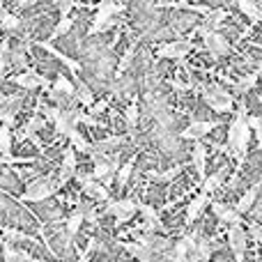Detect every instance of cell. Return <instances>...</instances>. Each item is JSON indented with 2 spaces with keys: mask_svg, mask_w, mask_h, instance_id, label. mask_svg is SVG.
Returning a JSON list of instances; mask_svg holds the SVG:
<instances>
[{
  "mask_svg": "<svg viewBox=\"0 0 262 262\" xmlns=\"http://www.w3.org/2000/svg\"><path fill=\"white\" fill-rule=\"evenodd\" d=\"M228 140H230L232 152L246 154L249 143H251V127H249V118H246L244 111H239V113H237V118L232 120L230 131H228Z\"/></svg>",
  "mask_w": 262,
  "mask_h": 262,
  "instance_id": "6da1fadb",
  "label": "cell"
},
{
  "mask_svg": "<svg viewBox=\"0 0 262 262\" xmlns=\"http://www.w3.org/2000/svg\"><path fill=\"white\" fill-rule=\"evenodd\" d=\"M58 180H53V177H37L35 182H30V186L26 189V193H23V200H28V203H41V200L51 198V195L58 191Z\"/></svg>",
  "mask_w": 262,
  "mask_h": 262,
  "instance_id": "7a4b0ae2",
  "label": "cell"
},
{
  "mask_svg": "<svg viewBox=\"0 0 262 262\" xmlns=\"http://www.w3.org/2000/svg\"><path fill=\"white\" fill-rule=\"evenodd\" d=\"M203 97L216 113H228V111H232V97L228 95L221 85H216V83H214V85H203Z\"/></svg>",
  "mask_w": 262,
  "mask_h": 262,
  "instance_id": "3957f363",
  "label": "cell"
},
{
  "mask_svg": "<svg viewBox=\"0 0 262 262\" xmlns=\"http://www.w3.org/2000/svg\"><path fill=\"white\" fill-rule=\"evenodd\" d=\"M138 212V203H134L131 198H122V200H113V203L106 205L104 214H108V216H115L120 223L129 221L134 214Z\"/></svg>",
  "mask_w": 262,
  "mask_h": 262,
  "instance_id": "277c9868",
  "label": "cell"
},
{
  "mask_svg": "<svg viewBox=\"0 0 262 262\" xmlns=\"http://www.w3.org/2000/svg\"><path fill=\"white\" fill-rule=\"evenodd\" d=\"M228 242H230V249L235 253V262H242L244 260V253H246V246H249V239H246V232L239 223L230 226L228 230Z\"/></svg>",
  "mask_w": 262,
  "mask_h": 262,
  "instance_id": "5b68a950",
  "label": "cell"
},
{
  "mask_svg": "<svg viewBox=\"0 0 262 262\" xmlns=\"http://www.w3.org/2000/svg\"><path fill=\"white\" fill-rule=\"evenodd\" d=\"M120 5H115V3H111V0H106L104 5L99 7V12H97V16H95V21H92V28H90V35H97V32H101L104 28H108V23H111V16L113 14H118L120 12Z\"/></svg>",
  "mask_w": 262,
  "mask_h": 262,
  "instance_id": "8992f818",
  "label": "cell"
},
{
  "mask_svg": "<svg viewBox=\"0 0 262 262\" xmlns=\"http://www.w3.org/2000/svg\"><path fill=\"white\" fill-rule=\"evenodd\" d=\"M78 182L83 184V191H85L90 198L95 200H108V186H104L101 182H97L92 175H83V172H78Z\"/></svg>",
  "mask_w": 262,
  "mask_h": 262,
  "instance_id": "52a82bcc",
  "label": "cell"
},
{
  "mask_svg": "<svg viewBox=\"0 0 262 262\" xmlns=\"http://www.w3.org/2000/svg\"><path fill=\"white\" fill-rule=\"evenodd\" d=\"M205 46H207V51L214 58H221V55L230 53V41H228L221 32H212V35L205 37Z\"/></svg>",
  "mask_w": 262,
  "mask_h": 262,
  "instance_id": "ba28073f",
  "label": "cell"
},
{
  "mask_svg": "<svg viewBox=\"0 0 262 262\" xmlns=\"http://www.w3.org/2000/svg\"><path fill=\"white\" fill-rule=\"evenodd\" d=\"M127 253H131L134 258H138L140 262H161L159 258V253H154L152 249H147V246L138 244V242H124V244H120Z\"/></svg>",
  "mask_w": 262,
  "mask_h": 262,
  "instance_id": "9c48e42d",
  "label": "cell"
},
{
  "mask_svg": "<svg viewBox=\"0 0 262 262\" xmlns=\"http://www.w3.org/2000/svg\"><path fill=\"white\" fill-rule=\"evenodd\" d=\"M14 83L21 88H26V90H35V88H49V81L46 78H41L39 74L35 72H23L18 74L16 78H14Z\"/></svg>",
  "mask_w": 262,
  "mask_h": 262,
  "instance_id": "30bf717a",
  "label": "cell"
},
{
  "mask_svg": "<svg viewBox=\"0 0 262 262\" xmlns=\"http://www.w3.org/2000/svg\"><path fill=\"white\" fill-rule=\"evenodd\" d=\"M138 244L152 249L154 253H166V251L172 249L170 242H168L166 237H159V235H138Z\"/></svg>",
  "mask_w": 262,
  "mask_h": 262,
  "instance_id": "8fae6325",
  "label": "cell"
},
{
  "mask_svg": "<svg viewBox=\"0 0 262 262\" xmlns=\"http://www.w3.org/2000/svg\"><path fill=\"white\" fill-rule=\"evenodd\" d=\"M138 212L145 216V232L163 230V223H161V219H159V214L154 207H149V205H138Z\"/></svg>",
  "mask_w": 262,
  "mask_h": 262,
  "instance_id": "7c38bea8",
  "label": "cell"
},
{
  "mask_svg": "<svg viewBox=\"0 0 262 262\" xmlns=\"http://www.w3.org/2000/svg\"><path fill=\"white\" fill-rule=\"evenodd\" d=\"M191 51L189 41H172V44H163L159 49V58H184Z\"/></svg>",
  "mask_w": 262,
  "mask_h": 262,
  "instance_id": "4fadbf2b",
  "label": "cell"
},
{
  "mask_svg": "<svg viewBox=\"0 0 262 262\" xmlns=\"http://www.w3.org/2000/svg\"><path fill=\"white\" fill-rule=\"evenodd\" d=\"M212 212H214V216H219L223 223H230V226H235V223L242 221V216H239V212H237V207L232 209L230 205L214 203V205H212Z\"/></svg>",
  "mask_w": 262,
  "mask_h": 262,
  "instance_id": "5bb4252c",
  "label": "cell"
},
{
  "mask_svg": "<svg viewBox=\"0 0 262 262\" xmlns=\"http://www.w3.org/2000/svg\"><path fill=\"white\" fill-rule=\"evenodd\" d=\"M207 203H209L207 193H200V195H195V198L191 200L189 207H186V226H193V221L203 214V209L207 207Z\"/></svg>",
  "mask_w": 262,
  "mask_h": 262,
  "instance_id": "9a60e30c",
  "label": "cell"
},
{
  "mask_svg": "<svg viewBox=\"0 0 262 262\" xmlns=\"http://www.w3.org/2000/svg\"><path fill=\"white\" fill-rule=\"evenodd\" d=\"M212 129H214V122H193V124H189V127L182 131V138L200 140L203 136H207Z\"/></svg>",
  "mask_w": 262,
  "mask_h": 262,
  "instance_id": "2e32d148",
  "label": "cell"
},
{
  "mask_svg": "<svg viewBox=\"0 0 262 262\" xmlns=\"http://www.w3.org/2000/svg\"><path fill=\"white\" fill-rule=\"evenodd\" d=\"M124 143V138L122 136H111V138H104V140H99L97 145H92V149H90V154H108L111 149H115V147H120V145Z\"/></svg>",
  "mask_w": 262,
  "mask_h": 262,
  "instance_id": "e0dca14e",
  "label": "cell"
},
{
  "mask_svg": "<svg viewBox=\"0 0 262 262\" xmlns=\"http://www.w3.org/2000/svg\"><path fill=\"white\" fill-rule=\"evenodd\" d=\"M205 163H207V152H205V145L195 140V147H193V166L195 172L200 177H205Z\"/></svg>",
  "mask_w": 262,
  "mask_h": 262,
  "instance_id": "ac0fdd59",
  "label": "cell"
},
{
  "mask_svg": "<svg viewBox=\"0 0 262 262\" xmlns=\"http://www.w3.org/2000/svg\"><path fill=\"white\" fill-rule=\"evenodd\" d=\"M262 184V182H260ZM260 184L258 186H253L251 191H246L244 195H242V200L237 203V212L239 214H244V212H249L251 207H253V203H255V198H258V191H260Z\"/></svg>",
  "mask_w": 262,
  "mask_h": 262,
  "instance_id": "d6986e66",
  "label": "cell"
},
{
  "mask_svg": "<svg viewBox=\"0 0 262 262\" xmlns=\"http://www.w3.org/2000/svg\"><path fill=\"white\" fill-rule=\"evenodd\" d=\"M3 255H5V262H30V255L23 253V251H16L5 242L3 244Z\"/></svg>",
  "mask_w": 262,
  "mask_h": 262,
  "instance_id": "ffe728a7",
  "label": "cell"
},
{
  "mask_svg": "<svg viewBox=\"0 0 262 262\" xmlns=\"http://www.w3.org/2000/svg\"><path fill=\"white\" fill-rule=\"evenodd\" d=\"M239 9L251 18V21H262V14H260V7L253 3V0H237Z\"/></svg>",
  "mask_w": 262,
  "mask_h": 262,
  "instance_id": "44dd1931",
  "label": "cell"
},
{
  "mask_svg": "<svg viewBox=\"0 0 262 262\" xmlns=\"http://www.w3.org/2000/svg\"><path fill=\"white\" fill-rule=\"evenodd\" d=\"M69 140H72V147L76 149V152H88V154H90L92 145L88 143V140H85V136H83L81 131H76V129H74L72 134H69Z\"/></svg>",
  "mask_w": 262,
  "mask_h": 262,
  "instance_id": "7402d4cb",
  "label": "cell"
},
{
  "mask_svg": "<svg viewBox=\"0 0 262 262\" xmlns=\"http://www.w3.org/2000/svg\"><path fill=\"white\" fill-rule=\"evenodd\" d=\"M0 154H3V157L12 154V131H9L7 124L0 127Z\"/></svg>",
  "mask_w": 262,
  "mask_h": 262,
  "instance_id": "603a6c76",
  "label": "cell"
},
{
  "mask_svg": "<svg viewBox=\"0 0 262 262\" xmlns=\"http://www.w3.org/2000/svg\"><path fill=\"white\" fill-rule=\"evenodd\" d=\"M223 175H226V168H221V170H219V172H214V175H209L207 180H205V184H203V193H212V191H216L219 186H221Z\"/></svg>",
  "mask_w": 262,
  "mask_h": 262,
  "instance_id": "cb8c5ba5",
  "label": "cell"
},
{
  "mask_svg": "<svg viewBox=\"0 0 262 262\" xmlns=\"http://www.w3.org/2000/svg\"><path fill=\"white\" fill-rule=\"evenodd\" d=\"M83 219H85V214H83L81 209H78V212H74L72 216H67V232H69V235H76V232L81 230Z\"/></svg>",
  "mask_w": 262,
  "mask_h": 262,
  "instance_id": "d4e9b609",
  "label": "cell"
},
{
  "mask_svg": "<svg viewBox=\"0 0 262 262\" xmlns=\"http://www.w3.org/2000/svg\"><path fill=\"white\" fill-rule=\"evenodd\" d=\"M0 23H3V28L7 32H16L18 26H21V21H18L14 14H9V12H0Z\"/></svg>",
  "mask_w": 262,
  "mask_h": 262,
  "instance_id": "484cf974",
  "label": "cell"
},
{
  "mask_svg": "<svg viewBox=\"0 0 262 262\" xmlns=\"http://www.w3.org/2000/svg\"><path fill=\"white\" fill-rule=\"evenodd\" d=\"M134 161H136V159H129V161L124 163V166H120V168H118V182H120L122 186L131 180V172H134Z\"/></svg>",
  "mask_w": 262,
  "mask_h": 262,
  "instance_id": "4316f807",
  "label": "cell"
},
{
  "mask_svg": "<svg viewBox=\"0 0 262 262\" xmlns=\"http://www.w3.org/2000/svg\"><path fill=\"white\" fill-rule=\"evenodd\" d=\"M74 97H76V101H81V104H85V106H90V104H92V92H90V90H88V88H85V85H83V83H81V81H78V88H76V95H74Z\"/></svg>",
  "mask_w": 262,
  "mask_h": 262,
  "instance_id": "83f0119b",
  "label": "cell"
},
{
  "mask_svg": "<svg viewBox=\"0 0 262 262\" xmlns=\"http://www.w3.org/2000/svg\"><path fill=\"white\" fill-rule=\"evenodd\" d=\"M255 81H258V74H249V76H246V78H242V81L237 83V85H235V90H237V92H249L251 88L255 85Z\"/></svg>",
  "mask_w": 262,
  "mask_h": 262,
  "instance_id": "f1b7e54d",
  "label": "cell"
},
{
  "mask_svg": "<svg viewBox=\"0 0 262 262\" xmlns=\"http://www.w3.org/2000/svg\"><path fill=\"white\" fill-rule=\"evenodd\" d=\"M198 258H200V262L212 258V244H209L207 239H198Z\"/></svg>",
  "mask_w": 262,
  "mask_h": 262,
  "instance_id": "f546056e",
  "label": "cell"
},
{
  "mask_svg": "<svg viewBox=\"0 0 262 262\" xmlns=\"http://www.w3.org/2000/svg\"><path fill=\"white\" fill-rule=\"evenodd\" d=\"M180 170H182V166H177V168H170V170H166V172H149V177H154V180H159V182H168V180L180 175Z\"/></svg>",
  "mask_w": 262,
  "mask_h": 262,
  "instance_id": "4dcf8cb0",
  "label": "cell"
},
{
  "mask_svg": "<svg viewBox=\"0 0 262 262\" xmlns=\"http://www.w3.org/2000/svg\"><path fill=\"white\" fill-rule=\"evenodd\" d=\"M62 166H64V168H72V170H76V149H74V147H67V149H64Z\"/></svg>",
  "mask_w": 262,
  "mask_h": 262,
  "instance_id": "1f68e13d",
  "label": "cell"
},
{
  "mask_svg": "<svg viewBox=\"0 0 262 262\" xmlns=\"http://www.w3.org/2000/svg\"><path fill=\"white\" fill-rule=\"evenodd\" d=\"M41 127H44V120H41V118H32L30 122H28V127L23 129V136H30V138H32V136H35V131L41 129Z\"/></svg>",
  "mask_w": 262,
  "mask_h": 262,
  "instance_id": "d6a6232c",
  "label": "cell"
},
{
  "mask_svg": "<svg viewBox=\"0 0 262 262\" xmlns=\"http://www.w3.org/2000/svg\"><path fill=\"white\" fill-rule=\"evenodd\" d=\"M3 235L7 237L9 242H26V239H28V235H23L21 230H14V228H5Z\"/></svg>",
  "mask_w": 262,
  "mask_h": 262,
  "instance_id": "836d02e7",
  "label": "cell"
},
{
  "mask_svg": "<svg viewBox=\"0 0 262 262\" xmlns=\"http://www.w3.org/2000/svg\"><path fill=\"white\" fill-rule=\"evenodd\" d=\"M249 127L258 134V143L262 145V118H258V115H251V118H249Z\"/></svg>",
  "mask_w": 262,
  "mask_h": 262,
  "instance_id": "e575fe53",
  "label": "cell"
},
{
  "mask_svg": "<svg viewBox=\"0 0 262 262\" xmlns=\"http://www.w3.org/2000/svg\"><path fill=\"white\" fill-rule=\"evenodd\" d=\"M127 124H129L131 129L138 124V106H136V104H131L129 108H127Z\"/></svg>",
  "mask_w": 262,
  "mask_h": 262,
  "instance_id": "d590c367",
  "label": "cell"
},
{
  "mask_svg": "<svg viewBox=\"0 0 262 262\" xmlns=\"http://www.w3.org/2000/svg\"><path fill=\"white\" fill-rule=\"evenodd\" d=\"M72 26H74V21H72V18H67V16H62V21H60L58 23V28H55V35H64V32H69V30H72Z\"/></svg>",
  "mask_w": 262,
  "mask_h": 262,
  "instance_id": "8d00e7d4",
  "label": "cell"
},
{
  "mask_svg": "<svg viewBox=\"0 0 262 262\" xmlns=\"http://www.w3.org/2000/svg\"><path fill=\"white\" fill-rule=\"evenodd\" d=\"M134 55H136V51L131 49L127 51V55L122 58V62H120V72H124V69H129V64H131V60H134Z\"/></svg>",
  "mask_w": 262,
  "mask_h": 262,
  "instance_id": "74e56055",
  "label": "cell"
},
{
  "mask_svg": "<svg viewBox=\"0 0 262 262\" xmlns=\"http://www.w3.org/2000/svg\"><path fill=\"white\" fill-rule=\"evenodd\" d=\"M249 232H251V237H253V239H258L262 244V230L255 226V223H251V226H249Z\"/></svg>",
  "mask_w": 262,
  "mask_h": 262,
  "instance_id": "f35d334b",
  "label": "cell"
},
{
  "mask_svg": "<svg viewBox=\"0 0 262 262\" xmlns=\"http://www.w3.org/2000/svg\"><path fill=\"white\" fill-rule=\"evenodd\" d=\"M16 3H18V7L26 9V7H32V5H35L37 0H16Z\"/></svg>",
  "mask_w": 262,
  "mask_h": 262,
  "instance_id": "ab89813d",
  "label": "cell"
},
{
  "mask_svg": "<svg viewBox=\"0 0 262 262\" xmlns=\"http://www.w3.org/2000/svg\"><path fill=\"white\" fill-rule=\"evenodd\" d=\"M104 108H106V104H104V101H101V104H97L95 108H92V113H101V111H104Z\"/></svg>",
  "mask_w": 262,
  "mask_h": 262,
  "instance_id": "60d3db41",
  "label": "cell"
},
{
  "mask_svg": "<svg viewBox=\"0 0 262 262\" xmlns=\"http://www.w3.org/2000/svg\"><path fill=\"white\" fill-rule=\"evenodd\" d=\"M30 262H44V260H35V258H30Z\"/></svg>",
  "mask_w": 262,
  "mask_h": 262,
  "instance_id": "b9f144b4",
  "label": "cell"
},
{
  "mask_svg": "<svg viewBox=\"0 0 262 262\" xmlns=\"http://www.w3.org/2000/svg\"><path fill=\"white\" fill-rule=\"evenodd\" d=\"M3 3H5V0H0V12H3Z\"/></svg>",
  "mask_w": 262,
  "mask_h": 262,
  "instance_id": "7bdbcfd3",
  "label": "cell"
},
{
  "mask_svg": "<svg viewBox=\"0 0 262 262\" xmlns=\"http://www.w3.org/2000/svg\"><path fill=\"white\" fill-rule=\"evenodd\" d=\"M260 262H262V258H260Z\"/></svg>",
  "mask_w": 262,
  "mask_h": 262,
  "instance_id": "ee69618b",
  "label": "cell"
}]
</instances>
